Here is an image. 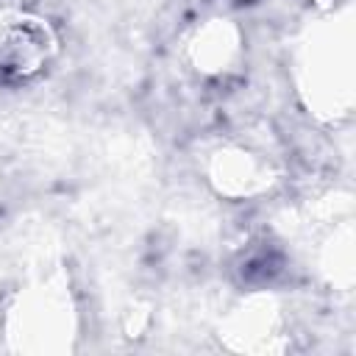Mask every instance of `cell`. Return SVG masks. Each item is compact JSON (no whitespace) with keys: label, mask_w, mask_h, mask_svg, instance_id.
Returning <instances> with one entry per match:
<instances>
[{"label":"cell","mask_w":356,"mask_h":356,"mask_svg":"<svg viewBox=\"0 0 356 356\" xmlns=\"http://www.w3.org/2000/svg\"><path fill=\"white\" fill-rule=\"evenodd\" d=\"M75 303L64 281H39L17 292L6 314V334L14 350L61 353L75 339Z\"/></svg>","instance_id":"1"},{"label":"cell","mask_w":356,"mask_h":356,"mask_svg":"<svg viewBox=\"0 0 356 356\" xmlns=\"http://www.w3.org/2000/svg\"><path fill=\"white\" fill-rule=\"evenodd\" d=\"M58 56V33L47 17L25 8L0 11V78L28 83Z\"/></svg>","instance_id":"2"},{"label":"cell","mask_w":356,"mask_h":356,"mask_svg":"<svg viewBox=\"0 0 356 356\" xmlns=\"http://www.w3.org/2000/svg\"><path fill=\"white\" fill-rule=\"evenodd\" d=\"M300 92L320 117L334 120L345 114L350 106V86H353V56L350 39L342 42L325 33L320 42H309L300 53Z\"/></svg>","instance_id":"3"},{"label":"cell","mask_w":356,"mask_h":356,"mask_svg":"<svg viewBox=\"0 0 356 356\" xmlns=\"http://www.w3.org/2000/svg\"><path fill=\"white\" fill-rule=\"evenodd\" d=\"M206 181L222 197L250 200L270 192V186L275 184V167L264 153L236 142H225L209 153Z\"/></svg>","instance_id":"4"},{"label":"cell","mask_w":356,"mask_h":356,"mask_svg":"<svg viewBox=\"0 0 356 356\" xmlns=\"http://www.w3.org/2000/svg\"><path fill=\"white\" fill-rule=\"evenodd\" d=\"M245 56V36L234 19L211 17L200 22L186 42V61L203 78L231 75Z\"/></svg>","instance_id":"5"},{"label":"cell","mask_w":356,"mask_h":356,"mask_svg":"<svg viewBox=\"0 0 356 356\" xmlns=\"http://www.w3.org/2000/svg\"><path fill=\"white\" fill-rule=\"evenodd\" d=\"M220 331H222L220 339H225V345L231 350H250V353L273 350L275 342L284 337V334H278L281 312H278L275 300L267 295L248 298L236 309H231V314L225 317Z\"/></svg>","instance_id":"6"}]
</instances>
